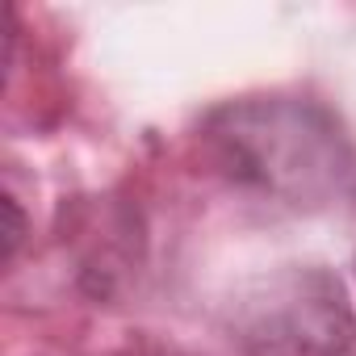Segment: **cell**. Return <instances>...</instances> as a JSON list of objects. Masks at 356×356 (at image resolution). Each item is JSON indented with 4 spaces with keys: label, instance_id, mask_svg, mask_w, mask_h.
Returning <instances> with one entry per match:
<instances>
[{
    "label": "cell",
    "instance_id": "obj_1",
    "mask_svg": "<svg viewBox=\"0 0 356 356\" xmlns=\"http://www.w3.org/2000/svg\"><path fill=\"white\" fill-rule=\"evenodd\" d=\"M0 210H5V260H13V252H17L22 235H26V218H22V210H17L13 197L0 202Z\"/></svg>",
    "mask_w": 356,
    "mask_h": 356
}]
</instances>
